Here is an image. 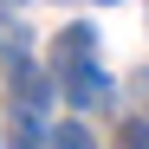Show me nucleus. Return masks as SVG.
Segmentation results:
<instances>
[{
    "label": "nucleus",
    "mask_w": 149,
    "mask_h": 149,
    "mask_svg": "<svg viewBox=\"0 0 149 149\" xmlns=\"http://www.w3.org/2000/svg\"><path fill=\"white\" fill-rule=\"evenodd\" d=\"M91 52H97V33H91V26H65V33L52 39V58H45L52 91H58V84H71L78 71H91Z\"/></svg>",
    "instance_id": "f257e3e1"
},
{
    "label": "nucleus",
    "mask_w": 149,
    "mask_h": 149,
    "mask_svg": "<svg viewBox=\"0 0 149 149\" xmlns=\"http://www.w3.org/2000/svg\"><path fill=\"white\" fill-rule=\"evenodd\" d=\"M7 97H13V117H33L39 123V110H45V97H52V78H45L39 65H26V58H13L7 65Z\"/></svg>",
    "instance_id": "f03ea898"
},
{
    "label": "nucleus",
    "mask_w": 149,
    "mask_h": 149,
    "mask_svg": "<svg viewBox=\"0 0 149 149\" xmlns=\"http://www.w3.org/2000/svg\"><path fill=\"white\" fill-rule=\"evenodd\" d=\"M58 91L71 97V110H97V104H110V91H117V84H110L104 71L91 65V71H78V78H71V84H58Z\"/></svg>",
    "instance_id": "7ed1b4c3"
},
{
    "label": "nucleus",
    "mask_w": 149,
    "mask_h": 149,
    "mask_svg": "<svg viewBox=\"0 0 149 149\" xmlns=\"http://www.w3.org/2000/svg\"><path fill=\"white\" fill-rule=\"evenodd\" d=\"M45 149H97V136L71 117V123H52V130H45Z\"/></svg>",
    "instance_id": "20e7f679"
},
{
    "label": "nucleus",
    "mask_w": 149,
    "mask_h": 149,
    "mask_svg": "<svg viewBox=\"0 0 149 149\" xmlns=\"http://www.w3.org/2000/svg\"><path fill=\"white\" fill-rule=\"evenodd\" d=\"M7 149H45V130H39L33 117H13L7 123Z\"/></svg>",
    "instance_id": "39448f33"
},
{
    "label": "nucleus",
    "mask_w": 149,
    "mask_h": 149,
    "mask_svg": "<svg viewBox=\"0 0 149 149\" xmlns=\"http://www.w3.org/2000/svg\"><path fill=\"white\" fill-rule=\"evenodd\" d=\"M117 149H149V123H143V117L123 123V130H117Z\"/></svg>",
    "instance_id": "423d86ee"
}]
</instances>
